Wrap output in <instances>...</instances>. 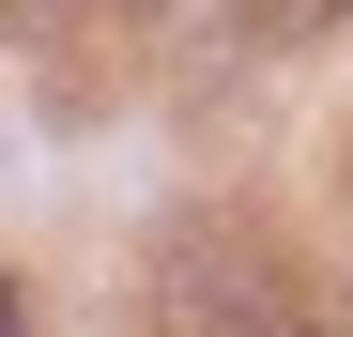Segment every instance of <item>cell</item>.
<instances>
[{"label":"cell","instance_id":"7a4b0ae2","mask_svg":"<svg viewBox=\"0 0 353 337\" xmlns=\"http://www.w3.org/2000/svg\"><path fill=\"white\" fill-rule=\"evenodd\" d=\"M0 337H31V307H16V276H0Z\"/></svg>","mask_w":353,"mask_h":337},{"label":"cell","instance_id":"3957f363","mask_svg":"<svg viewBox=\"0 0 353 337\" xmlns=\"http://www.w3.org/2000/svg\"><path fill=\"white\" fill-rule=\"evenodd\" d=\"M31 16H46V0H0V31H31Z\"/></svg>","mask_w":353,"mask_h":337},{"label":"cell","instance_id":"6da1fadb","mask_svg":"<svg viewBox=\"0 0 353 337\" xmlns=\"http://www.w3.org/2000/svg\"><path fill=\"white\" fill-rule=\"evenodd\" d=\"M261 16H307V31H323V16H353V0H261Z\"/></svg>","mask_w":353,"mask_h":337}]
</instances>
